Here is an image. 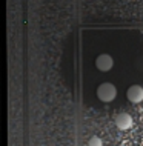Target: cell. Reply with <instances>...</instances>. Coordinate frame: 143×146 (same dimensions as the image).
Segmentation results:
<instances>
[{"instance_id":"cell-5","label":"cell","mask_w":143,"mask_h":146,"mask_svg":"<svg viewBox=\"0 0 143 146\" xmlns=\"http://www.w3.org/2000/svg\"><path fill=\"white\" fill-rule=\"evenodd\" d=\"M88 146H102V140L98 139L97 135H94V137H91V139H89Z\"/></svg>"},{"instance_id":"cell-2","label":"cell","mask_w":143,"mask_h":146,"mask_svg":"<svg viewBox=\"0 0 143 146\" xmlns=\"http://www.w3.org/2000/svg\"><path fill=\"white\" fill-rule=\"evenodd\" d=\"M126 97L131 103H140L143 102V88L138 85H132L129 86L128 92H126Z\"/></svg>"},{"instance_id":"cell-3","label":"cell","mask_w":143,"mask_h":146,"mask_svg":"<svg viewBox=\"0 0 143 146\" xmlns=\"http://www.w3.org/2000/svg\"><path fill=\"white\" fill-rule=\"evenodd\" d=\"M116 126L122 131H126L132 126V117L128 112H120L116 115Z\"/></svg>"},{"instance_id":"cell-1","label":"cell","mask_w":143,"mask_h":146,"mask_svg":"<svg viewBox=\"0 0 143 146\" xmlns=\"http://www.w3.org/2000/svg\"><path fill=\"white\" fill-rule=\"evenodd\" d=\"M97 97L100 98L102 102L108 103V102H112L114 98L117 97V88L112 83H102L97 89Z\"/></svg>"},{"instance_id":"cell-4","label":"cell","mask_w":143,"mask_h":146,"mask_svg":"<svg viewBox=\"0 0 143 146\" xmlns=\"http://www.w3.org/2000/svg\"><path fill=\"white\" fill-rule=\"evenodd\" d=\"M95 66L100 71H103V72H106V71H109L114 66V60L111 56H108V54H102V56H98L97 60H95Z\"/></svg>"}]
</instances>
